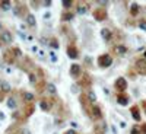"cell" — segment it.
<instances>
[{
	"mask_svg": "<svg viewBox=\"0 0 146 134\" xmlns=\"http://www.w3.org/2000/svg\"><path fill=\"white\" fill-rule=\"evenodd\" d=\"M3 98H5V93H3V92H0V102L3 101Z\"/></svg>",
	"mask_w": 146,
	"mask_h": 134,
	"instance_id": "74e56055",
	"label": "cell"
},
{
	"mask_svg": "<svg viewBox=\"0 0 146 134\" xmlns=\"http://www.w3.org/2000/svg\"><path fill=\"white\" fill-rule=\"evenodd\" d=\"M12 90V88H10V84L7 83V82H0V92H3V93H7V92H10Z\"/></svg>",
	"mask_w": 146,
	"mask_h": 134,
	"instance_id": "7402d4cb",
	"label": "cell"
},
{
	"mask_svg": "<svg viewBox=\"0 0 146 134\" xmlns=\"http://www.w3.org/2000/svg\"><path fill=\"white\" fill-rule=\"evenodd\" d=\"M67 55L70 58H78L79 57V50L75 44H69L67 45Z\"/></svg>",
	"mask_w": 146,
	"mask_h": 134,
	"instance_id": "7c38bea8",
	"label": "cell"
},
{
	"mask_svg": "<svg viewBox=\"0 0 146 134\" xmlns=\"http://www.w3.org/2000/svg\"><path fill=\"white\" fill-rule=\"evenodd\" d=\"M142 108H143V112L146 114V99H143V101H142Z\"/></svg>",
	"mask_w": 146,
	"mask_h": 134,
	"instance_id": "d590c367",
	"label": "cell"
},
{
	"mask_svg": "<svg viewBox=\"0 0 146 134\" xmlns=\"http://www.w3.org/2000/svg\"><path fill=\"white\" fill-rule=\"evenodd\" d=\"M96 61H98V66L101 69H107L113 64V57H111V54H101Z\"/></svg>",
	"mask_w": 146,
	"mask_h": 134,
	"instance_id": "277c9868",
	"label": "cell"
},
{
	"mask_svg": "<svg viewBox=\"0 0 146 134\" xmlns=\"http://www.w3.org/2000/svg\"><path fill=\"white\" fill-rule=\"evenodd\" d=\"M69 73H70V76H72L73 79H79V77L82 76V67H80V64L73 63V64L70 66Z\"/></svg>",
	"mask_w": 146,
	"mask_h": 134,
	"instance_id": "ba28073f",
	"label": "cell"
},
{
	"mask_svg": "<svg viewBox=\"0 0 146 134\" xmlns=\"http://www.w3.org/2000/svg\"><path fill=\"white\" fill-rule=\"evenodd\" d=\"M78 80H79V86H80V88L86 89V90L91 89V86H92V77H91L89 73H83V75H82Z\"/></svg>",
	"mask_w": 146,
	"mask_h": 134,
	"instance_id": "3957f363",
	"label": "cell"
},
{
	"mask_svg": "<svg viewBox=\"0 0 146 134\" xmlns=\"http://www.w3.org/2000/svg\"><path fill=\"white\" fill-rule=\"evenodd\" d=\"M130 134H143V131H142V125H133Z\"/></svg>",
	"mask_w": 146,
	"mask_h": 134,
	"instance_id": "4316f807",
	"label": "cell"
},
{
	"mask_svg": "<svg viewBox=\"0 0 146 134\" xmlns=\"http://www.w3.org/2000/svg\"><path fill=\"white\" fill-rule=\"evenodd\" d=\"M137 25H139V28H140V29L146 31V19H140V20H139V23H137Z\"/></svg>",
	"mask_w": 146,
	"mask_h": 134,
	"instance_id": "4dcf8cb0",
	"label": "cell"
},
{
	"mask_svg": "<svg viewBox=\"0 0 146 134\" xmlns=\"http://www.w3.org/2000/svg\"><path fill=\"white\" fill-rule=\"evenodd\" d=\"M45 89H47V92L50 93V95H53V96L56 95V86H54V84H51V83H48Z\"/></svg>",
	"mask_w": 146,
	"mask_h": 134,
	"instance_id": "83f0119b",
	"label": "cell"
},
{
	"mask_svg": "<svg viewBox=\"0 0 146 134\" xmlns=\"http://www.w3.org/2000/svg\"><path fill=\"white\" fill-rule=\"evenodd\" d=\"M142 131H143V134H146V123H143V125H142Z\"/></svg>",
	"mask_w": 146,
	"mask_h": 134,
	"instance_id": "8d00e7d4",
	"label": "cell"
},
{
	"mask_svg": "<svg viewBox=\"0 0 146 134\" xmlns=\"http://www.w3.org/2000/svg\"><path fill=\"white\" fill-rule=\"evenodd\" d=\"M0 29H2V25H0Z\"/></svg>",
	"mask_w": 146,
	"mask_h": 134,
	"instance_id": "7bdbcfd3",
	"label": "cell"
},
{
	"mask_svg": "<svg viewBox=\"0 0 146 134\" xmlns=\"http://www.w3.org/2000/svg\"><path fill=\"white\" fill-rule=\"evenodd\" d=\"M135 67H136V71L139 73V75H146V60L143 57L136 60Z\"/></svg>",
	"mask_w": 146,
	"mask_h": 134,
	"instance_id": "30bf717a",
	"label": "cell"
},
{
	"mask_svg": "<svg viewBox=\"0 0 146 134\" xmlns=\"http://www.w3.org/2000/svg\"><path fill=\"white\" fill-rule=\"evenodd\" d=\"M12 117H13V119H19V118H21V112H19V111H15Z\"/></svg>",
	"mask_w": 146,
	"mask_h": 134,
	"instance_id": "836d02e7",
	"label": "cell"
},
{
	"mask_svg": "<svg viewBox=\"0 0 146 134\" xmlns=\"http://www.w3.org/2000/svg\"><path fill=\"white\" fill-rule=\"evenodd\" d=\"M27 23L31 26V28H34L35 25H36V20H35V18H34V15H31V13H28L27 15Z\"/></svg>",
	"mask_w": 146,
	"mask_h": 134,
	"instance_id": "d4e9b609",
	"label": "cell"
},
{
	"mask_svg": "<svg viewBox=\"0 0 146 134\" xmlns=\"http://www.w3.org/2000/svg\"><path fill=\"white\" fill-rule=\"evenodd\" d=\"M7 106H9L10 109H15V108H16V101H15V98H9V99H7Z\"/></svg>",
	"mask_w": 146,
	"mask_h": 134,
	"instance_id": "f546056e",
	"label": "cell"
},
{
	"mask_svg": "<svg viewBox=\"0 0 146 134\" xmlns=\"http://www.w3.org/2000/svg\"><path fill=\"white\" fill-rule=\"evenodd\" d=\"M98 3L102 5V6H107V5H108V2H98Z\"/></svg>",
	"mask_w": 146,
	"mask_h": 134,
	"instance_id": "ab89813d",
	"label": "cell"
},
{
	"mask_svg": "<svg viewBox=\"0 0 146 134\" xmlns=\"http://www.w3.org/2000/svg\"><path fill=\"white\" fill-rule=\"evenodd\" d=\"M10 7H12L10 2H0V9H2V10H9Z\"/></svg>",
	"mask_w": 146,
	"mask_h": 134,
	"instance_id": "f1b7e54d",
	"label": "cell"
},
{
	"mask_svg": "<svg viewBox=\"0 0 146 134\" xmlns=\"http://www.w3.org/2000/svg\"><path fill=\"white\" fill-rule=\"evenodd\" d=\"M34 104H27V106H25V111H23V115L25 117H29V115H32V112H34Z\"/></svg>",
	"mask_w": 146,
	"mask_h": 134,
	"instance_id": "cb8c5ba5",
	"label": "cell"
},
{
	"mask_svg": "<svg viewBox=\"0 0 146 134\" xmlns=\"http://www.w3.org/2000/svg\"><path fill=\"white\" fill-rule=\"evenodd\" d=\"M113 53L115 54V55H124V54H127V47L124 45V44H115L114 47H113Z\"/></svg>",
	"mask_w": 146,
	"mask_h": 134,
	"instance_id": "8fae6325",
	"label": "cell"
},
{
	"mask_svg": "<svg viewBox=\"0 0 146 134\" xmlns=\"http://www.w3.org/2000/svg\"><path fill=\"white\" fill-rule=\"evenodd\" d=\"M0 36H2V40H3L5 44H12V40H13V38H12V34L9 31H2Z\"/></svg>",
	"mask_w": 146,
	"mask_h": 134,
	"instance_id": "d6986e66",
	"label": "cell"
},
{
	"mask_svg": "<svg viewBox=\"0 0 146 134\" xmlns=\"http://www.w3.org/2000/svg\"><path fill=\"white\" fill-rule=\"evenodd\" d=\"M79 102H80V105H82V109H83V111L86 112V114L89 112L91 106L94 105V104H91V102H89V99H88V96H86V93H85V92L79 95Z\"/></svg>",
	"mask_w": 146,
	"mask_h": 134,
	"instance_id": "52a82bcc",
	"label": "cell"
},
{
	"mask_svg": "<svg viewBox=\"0 0 146 134\" xmlns=\"http://www.w3.org/2000/svg\"><path fill=\"white\" fill-rule=\"evenodd\" d=\"M40 106H41L42 111L48 112V111H51V108H53V102H51V99H41Z\"/></svg>",
	"mask_w": 146,
	"mask_h": 134,
	"instance_id": "2e32d148",
	"label": "cell"
},
{
	"mask_svg": "<svg viewBox=\"0 0 146 134\" xmlns=\"http://www.w3.org/2000/svg\"><path fill=\"white\" fill-rule=\"evenodd\" d=\"M50 45H51L53 48H58V47H60V45H58L57 38H51V40H50Z\"/></svg>",
	"mask_w": 146,
	"mask_h": 134,
	"instance_id": "1f68e13d",
	"label": "cell"
},
{
	"mask_svg": "<svg viewBox=\"0 0 146 134\" xmlns=\"http://www.w3.org/2000/svg\"><path fill=\"white\" fill-rule=\"evenodd\" d=\"M21 95H22L23 101H25L27 104H32V102H34V95H32V93H29V92H22Z\"/></svg>",
	"mask_w": 146,
	"mask_h": 134,
	"instance_id": "44dd1931",
	"label": "cell"
},
{
	"mask_svg": "<svg viewBox=\"0 0 146 134\" xmlns=\"http://www.w3.org/2000/svg\"><path fill=\"white\" fill-rule=\"evenodd\" d=\"M88 10H89V5L88 3H83V2H78L76 3V12H78L79 15L88 13Z\"/></svg>",
	"mask_w": 146,
	"mask_h": 134,
	"instance_id": "5bb4252c",
	"label": "cell"
},
{
	"mask_svg": "<svg viewBox=\"0 0 146 134\" xmlns=\"http://www.w3.org/2000/svg\"><path fill=\"white\" fill-rule=\"evenodd\" d=\"M19 55H21V50H19V48H12V50H7V51L3 54V58H5L6 63L12 64V63L15 61V58L19 57Z\"/></svg>",
	"mask_w": 146,
	"mask_h": 134,
	"instance_id": "7a4b0ae2",
	"label": "cell"
},
{
	"mask_svg": "<svg viewBox=\"0 0 146 134\" xmlns=\"http://www.w3.org/2000/svg\"><path fill=\"white\" fill-rule=\"evenodd\" d=\"M62 5H63L66 9H69L70 6H73V2H70V0H66V2H62Z\"/></svg>",
	"mask_w": 146,
	"mask_h": 134,
	"instance_id": "d6a6232c",
	"label": "cell"
},
{
	"mask_svg": "<svg viewBox=\"0 0 146 134\" xmlns=\"http://www.w3.org/2000/svg\"><path fill=\"white\" fill-rule=\"evenodd\" d=\"M143 58H145V60H146V51H145V54H143Z\"/></svg>",
	"mask_w": 146,
	"mask_h": 134,
	"instance_id": "b9f144b4",
	"label": "cell"
},
{
	"mask_svg": "<svg viewBox=\"0 0 146 134\" xmlns=\"http://www.w3.org/2000/svg\"><path fill=\"white\" fill-rule=\"evenodd\" d=\"M130 112H131V117H133V119L135 121H139L142 119V115H140V108L137 106V105H133L131 108H130Z\"/></svg>",
	"mask_w": 146,
	"mask_h": 134,
	"instance_id": "9a60e30c",
	"label": "cell"
},
{
	"mask_svg": "<svg viewBox=\"0 0 146 134\" xmlns=\"http://www.w3.org/2000/svg\"><path fill=\"white\" fill-rule=\"evenodd\" d=\"M129 101H130V96H129L127 93H118V95H117V102H118L120 105L126 106V105L129 104Z\"/></svg>",
	"mask_w": 146,
	"mask_h": 134,
	"instance_id": "e0dca14e",
	"label": "cell"
},
{
	"mask_svg": "<svg viewBox=\"0 0 146 134\" xmlns=\"http://www.w3.org/2000/svg\"><path fill=\"white\" fill-rule=\"evenodd\" d=\"M5 45V42H3V40H2V36H0V47H3Z\"/></svg>",
	"mask_w": 146,
	"mask_h": 134,
	"instance_id": "60d3db41",
	"label": "cell"
},
{
	"mask_svg": "<svg viewBox=\"0 0 146 134\" xmlns=\"http://www.w3.org/2000/svg\"><path fill=\"white\" fill-rule=\"evenodd\" d=\"M94 19L95 20H98V22H102V20H105L107 19V16H108V12H107V9L105 7H96L95 10H94Z\"/></svg>",
	"mask_w": 146,
	"mask_h": 134,
	"instance_id": "5b68a950",
	"label": "cell"
},
{
	"mask_svg": "<svg viewBox=\"0 0 146 134\" xmlns=\"http://www.w3.org/2000/svg\"><path fill=\"white\" fill-rule=\"evenodd\" d=\"M85 93H86V96H88V99H89V102H91V104H96V95H95V92H94L92 89L86 90Z\"/></svg>",
	"mask_w": 146,
	"mask_h": 134,
	"instance_id": "603a6c76",
	"label": "cell"
},
{
	"mask_svg": "<svg viewBox=\"0 0 146 134\" xmlns=\"http://www.w3.org/2000/svg\"><path fill=\"white\" fill-rule=\"evenodd\" d=\"M64 134H78L75 130H73V128H70V130H67V131H64Z\"/></svg>",
	"mask_w": 146,
	"mask_h": 134,
	"instance_id": "e575fe53",
	"label": "cell"
},
{
	"mask_svg": "<svg viewBox=\"0 0 146 134\" xmlns=\"http://www.w3.org/2000/svg\"><path fill=\"white\" fill-rule=\"evenodd\" d=\"M44 6H51V2H42Z\"/></svg>",
	"mask_w": 146,
	"mask_h": 134,
	"instance_id": "f35d334b",
	"label": "cell"
},
{
	"mask_svg": "<svg viewBox=\"0 0 146 134\" xmlns=\"http://www.w3.org/2000/svg\"><path fill=\"white\" fill-rule=\"evenodd\" d=\"M13 10H15V15H16V16H23V15H25V18H27V15H28V13H25L27 7H25V6H22L21 3H18L16 7H15Z\"/></svg>",
	"mask_w": 146,
	"mask_h": 134,
	"instance_id": "ac0fdd59",
	"label": "cell"
},
{
	"mask_svg": "<svg viewBox=\"0 0 146 134\" xmlns=\"http://www.w3.org/2000/svg\"><path fill=\"white\" fill-rule=\"evenodd\" d=\"M114 88L118 93H126V89H127V80L124 77H118L115 82H114Z\"/></svg>",
	"mask_w": 146,
	"mask_h": 134,
	"instance_id": "8992f818",
	"label": "cell"
},
{
	"mask_svg": "<svg viewBox=\"0 0 146 134\" xmlns=\"http://www.w3.org/2000/svg\"><path fill=\"white\" fill-rule=\"evenodd\" d=\"M73 19V12H63L62 13V20H72Z\"/></svg>",
	"mask_w": 146,
	"mask_h": 134,
	"instance_id": "484cf974",
	"label": "cell"
},
{
	"mask_svg": "<svg viewBox=\"0 0 146 134\" xmlns=\"http://www.w3.org/2000/svg\"><path fill=\"white\" fill-rule=\"evenodd\" d=\"M94 133L95 134H105L107 133V123L104 119H101V121L94 124Z\"/></svg>",
	"mask_w": 146,
	"mask_h": 134,
	"instance_id": "9c48e42d",
	"label": "cell"
},
{
	"mask_svg": "<svg viewBox=\"0 0 146 134\" xmlns=\"http://www.w3.org/2000/svg\"><path fill=\"white\" fill-rule=\"evenodd\" d=\"M101 36H102V40H104L105 42L113 41V31L110 29V28H102V29H101Z\"/></svg>",
	"mask_w": 146,
	"mask_h": 134,
	"instance_id": "4fadbf2b",
	"label": "cell"
},
{
	"mask_svg": "<svg viewBox=\"0 0 146 134\" xmlns=\"http://www.w3.org/2000/svg\"><path fill=\"white\" fill-rule=\"evenodd\" d=\"M129 12H130V15H131V16H137V15H139V12H140V6H139L137 3H131Z\"/></svg>",
	"mask_w": 146,
	"mask_h": 134,
	"instance_id": "ffe728a7",
	"label": "cell"
},
{
	"mask_svg": "<svg viewBox=\"0 0 146 134\" xmlns=\"http://www.w3.org/2000/svg\"><path fill=\"white\" fill-rule=\"evenodd\" d=\"M86 115L94 121V123H98V121H101V119H102V109H101V106H100V105L94 104V105L91 106L89 112H88Z\"/></svg>",
	"mask_w": 146,
	"mask_h": 134,
	"instance_id": "6da1fadb",
	"label": "cell"
}]
</instances>
